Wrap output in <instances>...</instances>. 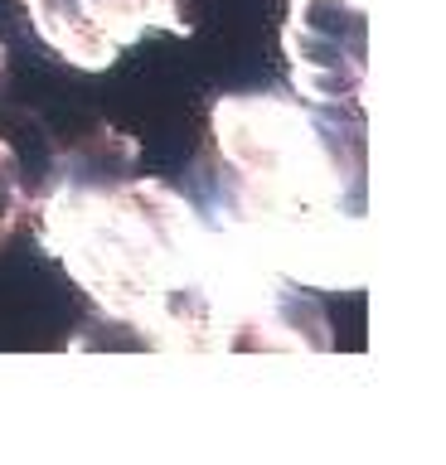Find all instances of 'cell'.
<instances>
[{"instance_id":"7a4b0ae2","label":"cell","mask_w":446,"mask_h":465,"mask_svg":"<svg viewBox=\"0 0 446 465\" xmlns=\"http://www.w3.org/2000/svg\"><path fill=\"white\" fill-rule=\"evenodd\" d=\"M190 199L238 252L301 291L369 282L364 126L350 116L277 93L219 97Z\"/></svg>"},{"instance_id":"277c9868","label":"cell","mask_w":446,"mask_h":465,"mask_svg":"<svg viewBox=\"0 0 446 465\" xmlns=\"http://www.w3.org/2000/svg\"><path fill=\"white\" fill-rule=\"evenodd\" d=\"M25 15L35 35L83 73L112 68L151 29L190 35L180 0H25Z\"/></svg>"},{"instance_id":"6da1fadb","label":"cell","mask_w":446,"mask_h":465,"mask_svg":"<svg viewBox=\"0 0 446 465\" xmlns=\"http://www.w3.org/2000/svg\"><path fill=\"white\" fill-rule=\"evenodd\" d=\"M136 141L97 126L59 155L39 194V242L97 311L165 354L330 349L306 291L238 252L199 203L161 180H136Z\"/></svg>"},{"instance_id":"5b68a950","label":"cell","mask_w":446,"mask_h":465,"mask_svg":"<svg viewBox=\"0 0 446 465\" xmlns=\"http://www.w3.org/2000/svg\"><path fill=\"white\" fill-rule=\"evenodd\" d=\"M0 93H5V44H0Z\"/></svg>"},{"instance_id":"3957f363","label":"cell","mask_w":446,"mask_h":465,"mask_svg":"<svg viewBox=\"0 0 446 465\" xmlns=\"http://www.w3.org/2000/svg\"><path fill=\"white\" fill-rule=\"evenodd\" d=\"M282 49L301 97L321 107L359 102L369 73V0H292Z\"/></svg>"}]
</instances>
